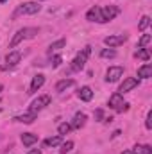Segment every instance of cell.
Segmentation results:
<instances>
[{"instance_id": "4316f807", "label": "cell", "mask_w": 152, "mask_h": 154, "mask_svg": "<svg viewBox=\"0 0 152 154\" xmlns=\"http://www.w3.org/2000/svg\"><path fill=\"white\" fill-rule=\"evenodd\" d=\"M57 131H59V134H61V136H63V134H68V133L72 131V125H70V124H66V122H63V124H59Z\"/></svg>"}, {"instance_id": "cb8c5ba5", "label": "cell", "mask_w": 152, "mask_h": 154, "mask_svg": "<svg viewBox=\"0 0 152 154\" xmlns=\"http://www.w3.org/2000/svg\"><path fill=\"white\" fill-rule=\"evenodd\" d=\"M100 57L113 59V57H116V52H114L113 48H102V50H100Z\"/></svg>"}, {"instance_id": "83f0119b", "label": "cell", "mask_w": 152, "mask_h": 154, "mask_svg": "<svg viewBox=\"0 0 152 154\" xmlns=\"http://www.w3.org/2000/svg\"><path fill=\"white\" fill-rule=\"evenodd\" d=\"M61 63H63V57H61V56H59V54H57V56H54V57H52V66H54V68H57V66H59V65H61Z\"/></svg>"}, {"instance_id": "d4e9b609", "label": "cell", "mask_w": 152, "mask_h": 154, "mask_svg": "<svg viewBox=\"0 0 152 154\" xmlns=\"http://www.w3.org/2000/svg\"><path fill=\"white\" fill-rule=\"evenodd\" d=\"M149 25H150V16H147V14H145V16H141L140 23H138V29H140V31H145Z\"/></svg>"}, {"instance_id": "8fae6325", "label": "cell", "mask_w": 152, "mask_h": 154, "mask_svg": "<svg viewBox=\"0 0 152 154\" xmlns=\"http://www.w3.org/2000/svg\"><path fill=\"white\" fill-rule=\"evenodd\" d=\"M20 61H22V52H18V50H13V52H9V54L5 56L7 66H16Z\"/></svg>"}, {"instance_id": "6da1fadb", "label": "cell", "mask_w": 152, "mask_h": 154, "mask_svg": "<svg viewBox=\"0 0 152 154\" xmlns=\"http://www.w3.org/2000/svg\"><path fill=\"white\" fill-rule=\"evenodd\" d=\"M38 34V29L36 27H23V29H20L14 36H13V39H11V43H9V47L11 48H14L18 43H22L23 39H29V38H34Z\"/></svg>"}, {"instance_id": "9a60e30c", "label": "cell", "mask_w": 152, "mask_h": 154, "mask_svg": "<svg viewBox=\"0 0 152 154\" xmlns=\"http://www.w3.org/2000/svg\"><path fill=\"white\" fill-rule=\"evenodd\" d=\"M61 142H63V136H61V134H56V136L45 138V140H43V145H45V147H57V145H61Z\"/></svg>"}, {"instance_id": "484cf974", "label": "cell", "mask_w": 152, "mask_h": 154, "mask_svg": "<svg viewBox=\"0 0 152 154\" xmlns=\"http://www.w3.org/2000/svg\"><path fill=\"white\" fill-rule=\"evenodd\" d=\"M72 149H74V142H70V140H68V142H65V143L61 142V149H59V152L66 154V152H70Z\"/></svg>"}, {"instance_id": "e0dca14e", "label": "cell", "mask_w": 152, "mask_h": 154, "mask_svg": "<svg viewBox=\"0 0 152 154\" xmlns=\"http://www.w3.org/2000/svg\"><path fill=\"white\" fill-rule=\"evenodd\" d=\"M38 142V136L36 134H32V133H23L22 134V143L25 145V147H31V145H34Z\"/></svg>"}, {"instance_id": "30bf717a", "label": "cell", "mask_w": 152, "mask_h": 154, "mask_svg": "<svg viewBox=\"0 0 152 154\" xmlns=\"http://www.w3.org/2000/svg\"><path fill=\"white\" fill-rule=\"evenodd\" d=\"M86 20H90V22H99V23H104V20H102V13H100V7L99 5H93L88 13H86Z\"/></svg>"}, {"instance_id": "d6986e66", "label": "cell", "mask_w": 152, "mask_h": 154, "mask_svg": "<svg viewBox=\"0 0 152 154\" xmlns=\"http://www.w3.org/2000/svg\"><path fill=\"white\" fill-rule=\"evenodd\" d=\"M74 84H75V81H74V79H61V81L56 84V91H59V93H61V91H65L66 88H70V86H74Z\"/></svg>"}, {"instance_id": "4fadbf2b", "label": "cell", "mask_w": 152, "mask_h": 154, "mask_svg": "<svg viewBox=\"0 0 152 154\" xmlns=\"http://www.w3.org/2000/svg\"><path fill=\"white\" fill-rule=\"evenodd\" d=\"M77 97H79L81 100H84V102H90V100L93 99V90H91L90 86H82V88L77 91Z\"/></svg>"}, {"instance_id": "4dcf8cb0", "label": "cell", "mask_w": 152, "mask_h": 154, "mask_svg": "<svg viewBox=\"0 0 152 154\" xmlns=\"http://www.w3.org/2000/svg\"><path fill=\"white\" fill-rule=\"evenodd\" d=\"M27 154H41V151H39V149H31Z\"/></svg>"}, {"instance_id": "7c38bea8", "label": "cell", "mask_w": 152, "mask_h": 154, "mask_svg": "<svg viewBox=\"0 0 152 154\" xmlns=\"http://www.w3.org/2000/svg\"><path fill=\"white\" fill-rule=\"evenodd\" d=\"M43 84H45V75H43V74L34 75L32 77V82H31V90H29V93H36Z\"/></svg>"}, {"instance_id": "5b68a950", "label": "cell", "mask_w": 152, "mask_h": 154, "mask_svg": "<svg viewBox=\"0 0 152 154\" xmlns=\"http://www.w3.org/2000/svg\"><path fill=\"white\" fill-rule=\"evenodd\" d=\"M138 84H140V79H136V77H125L123 79V82L120 84V88H118V93H127V91H131V90H134V88H138Z\"/></svg>"}, {"instance_id": "603a6c76", "label": "cell", "mask_w": 152, "mask_h": 154, "mask_svg": "<svg viewBox=\"0 0 152 154\" xmlns=\"http://www.w3.org/2000/svg\"><path fill=\"white\" fill-rule=\"evenodd\" d=\"M150 41H152V36H150V34H143L141 38L138 39V48H145V47H147Z\"/></svg>"}, {"instance_id": "ac0fdd59", "label": "cell", "mask_w": 152, "mask_h": 154, "mask_svg": "<svg viewBox=\"0 0 152 154\" xmlns=\"http://www.w3.org/2000/svg\"><path fill=\"white\" fill-rule=\"evenodd\" d=\"M138 77H141V79H149V77H152V65L150 63H145L143 66L138 68Z\"/></svg>"}, {"instance_id": "7a4b0ae2", "label": "cell", "mask_w": 152, "mask_h": 154, "mask_svg": "<svg viewBox=\"0 0 152 154\" xmlns=\"http://www.w3.org/2000/svg\"><path fill=\"white\" fill-rule=\"evenodd\" d=\"M90 54H91V47H84V48H82V50L75 56V57H74V61H72L70 68H72L74 72H81V70L84 68V65H86V61H88Z\"/></svg>"}, {"instance_id": "1f68e13d", "label": "cell", "mask_w": 152, "mask_h": 154, "mask_svg": "<svg viewBox=\"0 0 152 154\" xmlns=\"http://www.w3.org/2000/svg\"><path fill=\"white\" fill-rule=\"evenodd\" d=\"M122 154H134V152H132V151H123Z\"/></svg>"}, {"instance_id": "9c48e42d", "label": "cell", "mask_w": 152, "mask_h": 154, "mask_svg": "<svg viewBox=\"0 0 152 154\" xmlns=\"http://www.w3.org/2000/svg\"><path fill=\"white\" fill-rule=\"evenodd\" d=\"M100 13H102V20H104V23H106V22L113 20L114 16L120 13V9H118L116 5H108V7H100Z\"/></svg>"}, {"instance_id": "d6a6232c", "label": "cell", "mask_w": 152, "mask_h": 154, "mask_svg": "<svg viewBox=\"0 0 152 154\" xmlns=\"http://www.w3.org/2000/svg\"><path fill=\"white\" fill-rule=\"evenodd\" d=\"M5 2H7V0H0V4H5Z\"/></svg>"}, {"instance_id": "2e32d148", "label": "cell", "mask_w": 152, "mask_h": 154, "mask_svg": "<svg viewBox=\"0 0 152 154\" xmlns=\"http://www.w3.org/2000/svg\"><path fill=\"white\" fill-rule=\"evenodd\" d=\"M14 120L16 122H22V124H32L36 120V113L34 111H29V113H23V115H20V116H14Z\"/></svg>"}, {"instance_id": "8992f818", "label": "cell", "mask_w": 152, "mask_h": 154, "mask_svg": "<svg viewBox=\"0 0 152 154\" xmlns=\"http://www.w3.org/2000/svg\"><path fill=\"white\" fill-rule=\"evenodd\" d=\"M122 75H123L122 66H109L108 72H106V82H116V81H120Z\"/></svg>"}, {"instance_id": "ba28073f", "label": "cell", "mask_w": 152, "mask_h": 154, "mask_svg": "<svg viewBox=\"0 0 152 154\" xmlns=\"http://www.w3.org/2000/svg\"><path fill=\"white\" fill-rule=\"evenodd\" d=\"M127 41V36L125 34H113V36H108L104 38V43L109 47V48H114V47H120Z\"/></svg>"}, {"instance_id": "5bb4252c", "label": "cell", "mask_w": 152, "mask_h": 154, "mask_svg": "<svg viewBox=\"0 0 152 154\" xmlns=\"http://www.w3.org/2000/svg\"><path fill=\"white\" fill-rule=\"evenodd\" d=\"M84 124H86V115L79 111V113H75V116H74V120H72L70 125H72V129H81Z\"/></svg>"}, {"instance_id": "3957f363", "label": "cell", "mask_w": 152, "mask_h": 154, "mask_svg": "<svg viewBox=\"0 0 152 154\" xmlns=\"http://www.w3.org/2000/svg\"><path fill=\"white\" fill-rule=\"evenodd\" d=\"M108 104H109V108L114 109L116 113H123V111H127V109H129V104H127V102H123V95H122V93H118V91L113 93V95L109 97V102H108Z\"/></svg>"}, {"instance_id": "277c9868", "label": "cell", "mask_w": 152, "mask_h": 154, "mask_svg": "<svg viewBox=\"0 0 152 154\" xmlns=\"http://www.w3.org/2000/svg\"><path fill=\"white\" fill-rule=\"evenodd\" d=\"M41 11V5L38 2H25L22 5H18V9L14 11V16H22V14H36Z\"/></svg>"}, {"instance_id": "f1b7e54d", "label": "cell", "mask_w": 152, "mask_h": 154, "mask_svg": "<svg viewBox=\"0 0 152 154\" xmlns=\"http://www.w3.org/2000/svg\"><path fill=\"white\" fill-rule=\"evenodd\" d=\"M145 127L147 129H152V109L147 113V120H145Z\"/></svg>"}, {"instance_id": "ffe728a7", "label": "cell", "mask_w": 152, "mask_h": 154, "mask_svg": "<svg viewBox=\"0 0 152 154\" xmlns=\"http://www.w3.org/2000/svg\"><path fill=\"white\" fill-rule=\"evenodd\" d=\"M134 57L143 59V61H149V59H150V52H149V48H138V50L134 52Z\"/></svg>"}, {"instance_id": "44dd1931", "label": "cell", "mask_w": 152, "mask_h": 154, "mask_svg": "<svg viewBox=\"0 0 152 154\" xmlns=\"http://www.w3.org/2000/svg\"><path fill=\"white\" fill-rule=\"evenodd\" d=\"M65 45H66V39H63V38H61V39H57V41H54V43H52V45L48 47V48H50L48 52L52 54V52H56V50H61V48H63Z\"/></svg>"}, {"instance_id": "7402d4cb", "label": "cell", "mask_w": 152, "mask_h": 154, "mask_svg": "<svg viewBox=\"0 0 152 154\" xmlns=\"http://www.w3.org/2000/svg\"><path fill=\"white\" fill-rule=\"evenodd\" d=\"M134 154H152V147L150 145H136L132 149Z\"/></svg>"}, {"instance_id": "836d02e7", "label": "cell", "mask_w": 152, "mask_h": 154, "mask_svg": "<svg viewBox=\"0 0 152 154\" xmlns=\"http://www.w3.org/2000/svg\"><path fill=\"white\" fill-rule=\"evenodd\" d=\"M2 88H4V86H2V84H0V91H2Z\"/></svg>"}, {"instance_id": "f546056e", "label": "cell", "mask_w": 152, "mask_h": 154, "mask_svg": "<svg viewBox=\"0 0 152 154\" xmlns=\"http://www.w3.org/2000/svg\"><path fill=\"white\" fill-rule=\"evenodd\" d=\"M102 118H104V111L102 109H97L95 111V120H102Z\"/></svg>"}, {"instance_id": "52a82bcc", "label": "cell", "mask_w": 152, "mask_h": 154, "mask_svg": "<svg viewBox=\"0 0 152 154\" xmlns=\"http://www.w3.org/2000/svg\"><path fill=\"white\" fill-rule=\"evenodd\" d=\"M48 104H50V95H39L36 100H32V104H31V111L38 113L39 109L47 108Z\"/></svg>"}]
</instances>
